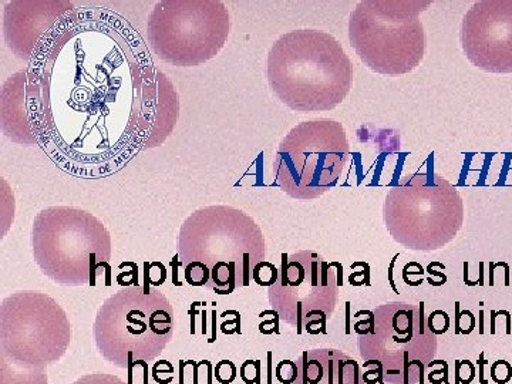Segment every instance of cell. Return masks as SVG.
I'll list each match as a JSON object with an SVG mask.
<instances>
[{
  "label": "cell",
  "instance_id": "20",
  "mask_svg": "<svg viewBox=\"0 0 512 384\" xmlns=\"http://www.w3.org/2000/svg\"><path fill=\"white\" fill-rule=\"evenodd\" d=\"M215 379L221 384H231L237 379V366L231 360H221L215 366Z\"/></svg>",
  "mask_w": 512,
  "mask_h": 384
},
{
  "label": "cell",
  "instance_id": "18",
  "mask_svg": "<svg viewBox=\"0 0 512 384\" xmlns=\"http://www.w3.org/2000/svg\"><path fill=\"white\" fill-rule=\"evenodd\" d=\"M279 278V269L276 268L275 265H272L271 262H261V264L256 265L254 269V274H252V279L256 284L261 286H269L271 288L272 285L276 284Z\"/></svg>",
  "mask_w": 512,
  "mask_h": 384
},
{
  "label": "cell",
  "instance_id": "24",
  "mask_svg": "<svg viewBox=\"0 0 512 384\" xmlns=\"http://www.w3.org/2000/svg\"><path fill=\"white\" fill-rule=\"evenodd\" d=\"M476 377V369L468 360H457L456 362V384H470Z\"/></svg>",
  "mask_w": 512,
  "mask_h": 384
},
{
  "label": "cell",
  "instance_id": "5",
  "mask_svg": "<svg viewBox=\"0 0 512 384\" xmlns=\"http://www.w3.org/2000/svg\"><path fill=\"white\" fill-rule=\"evenodd\" d=\"M383 218L387 231L403 247L436 251L463 227V198L443 175L410 174L387 192Z\"/></svg>",
  "mask_w": 512,
  "mask_h": 384
},
{
  "label": "cell",
  "instance_id": "23",
  "mask_svg": "<svg viewBox=\"0 0 512 384\" xmlns=\"http://www.w3.org/2000/svg\"><path fill=\"white\" fill-rule=\"evenodd\" d=\"M73 384H127L114 375H107V373H92L77 379Z\"/></svg>",
  "mask_w": 512,
  "mask_h": 384
},
{
  "label": "cell",
  "instance_id": "13",
  "mask_svg": "<svg viewBox=\"0 0 512 384\" xmlns=\"http://www.w3.org/2000/svg\"><path fill=\"white\" fill-rule=\"evenodd\" d=\"M74 6L72 2L63 0H47V2H10L5 8V39L9 49L19 59L32 60L43 53L46 45L56 40L50 35L59 37L56 32L72 22Z\"/></svg>",
  "mask_w": 512,
  "mask_h": 384
},
{
  "label": "cell",
  "instance_id": "12",
  "mask_svg": "<svg viewBox=\"0 0 512 384\" xmlns=\"http://www.w3.org/2000/svg\"><path fill=\"white\" fill-rule=\"evenodd\" d=\"M464 55L487 73H512V0L474 3L461 23Z\"/></svg>",
  "mask_w": 512,
  "mask_h": 384
},
{
  "label": "cell",
  "instance_id": "16",
  "mask_svg": "<svg viewBox=\"0 0 512 384\" xmlns=\"http://www.w3.org/2000/svg\"><path fill=\"white\" fill-rule=\"evenodd\" d=\"M292 384H363L356 360L335 349L306 350L299 357Z\"/></svg>",
  "mask_w": 512,
  "mask_h": 384
},
{
  "label": "cell",
  "instance_id": "25",
  "mask_svg": "<svg viewBox=\"0 0 512 384\" xmlns=\"http://www.w3.org/2000/svg\"><path fill=\"white\" fill-rule=\"evenodd\" d=\"M363 383L366 384H383L382 380V372H380L377 367L373 370H369V372L363 373L362 375Z\"/></svg>",
  "mask_w": 512,
  "mask_h": 384
},
{
  "label": "cell",
  "instance_id": "1",
  "mask_svg": "<svg viewBox=\"0 0 512 384\" xmlns=\"http://www.w3.org/2000/svg\"><path fill=\"white\" fill-rule=\"evenodd\" d=\"M265 254L259 225L247 212L227 205L192 212L178 234V265L184 268L185 281L218 295L249 286Z\"/></svg>",
  "mask_w": 512,
  "mask_h": 384
},
{
  "label": "cell",
  "instance_id": "4",
  "mask_svg": "<svg viewBox=\"0 0 512 384\" xmlns=\"http://www.w3.org/2000/svg\"><path fill=\"white\" fill-rule=\"evenodd\" d=\"M33 258L55 284L96 285L101 269L110 271L111 237L92 212L74 207L40 211L32 227Z\"/></svg>",
  "mask_w": 512,
  "mask_h": 384
},
{
  "label": "cell",
  "instance_id": "9",
  "mask_svg": "<svg viewBox=\"0 0 512 384\" xmlns=\"http://www.w3.org/2000/svg\"><path fill=\"white\" fill-rule=\"evenodd\" d=\"M227 6L218 0H163L147 23V37L158 59L177 67L210 62L227 43Z\"/></svg>",
  "mask_w": 512,
  "mask_h": 384
},
{
  "label": "cell",
  "instance_id": "14",
  "mask_svg": "<svg viewBox=\"0 0 512 384\" xmlns=\"http://www.w3.org/2000/svg\"><path fill=\"white\" fill-rule=\"evenodd\" d=\"M32 69L10 76L2 89V130L13 143H40L42 136V77Z\"/></svg>",
  "mask_w": 512,
  "mask_h": 384
},
{
  "label": "cell",
  "instance_id": "21",
  "mask_svg": "<svg viewBox=\"0 0 512 384\" xmlns=\"http://www.w3.org/2000/svg\"><path fill=\"white\" fill-rule=\"evenodd\" d=\"M427 326L434 335H443L450 328V318L444 311H434L427 319Z\"/></svg>",
  "mask_w": 512,
  "mask_h": 384
},
{
  "label": "cell",
  "instance_id": "22",
  "mask_svg": "<svg viewBox=\"0 0 512 384\" xmlns=\"http://www.w3.org/2000/svg\"><path fill=\"white\" fill-rule=\"evenodd\" d=\"M491 379L497 384H507L512 379V366L505 360H498L491 366Z\"/></svg>",
  "mask_w": 512,
  "mask_h": 384
},
{
  "label": "cell",
  "instance_id": "2",
  "mask_svg": "<svg viewBox=\"0 0 512 384\" xmlns=\"http://www.w3.org/2000/svg\"><path fill=\"white\" fill-rule=\"evenodd\" d=\"M269 87L293 111L336 109L348 97L353 66L342 45L322 30H293L279 37L266 63Z\"/></svg>",
  "mask_w": 512,
  "mask_h": 384
},
{
  "label": "cell",
  "instance_id": "11",
  "mask_svg": "<svg viewBox=\"0 0 512 384\" xmlns=\"http://www.w3.org/2000/svg\"><path fill=\"white\" fill-rule=\"evenodd\" d=\"M333 266L312 251L282 255L278 281L269 288V302L279 318L295 326L298 335L312 320H326L335 311L340 285Z\"/></svg>",
  "mask_w": 512,
  "mask_h": 384
},
{
  "label": "cell",
  "instance_id": "3",
  "mask_svg": "<svg viewBox=\"0 0 512 384\" xmlns=\"http://www.w3.org/2000/svg\"><path fill=\"white\" fill-rule=\"evenodd\" d=\"M97 350L107 362L133 370L157 359L174 335V308L158 289L127 286L111 295L93 326Z\"/></svg>",
  "mask_w": 512,
  "mask_h": 384
},
{
  "label": "cell",
  "instance_id": "7",
  "mask_svg": "<svg viewBox=\"0 0 512 384\" xmlns=\"http://www.w3.org/2000/svg\"><path fill=\"white\" fill-rule=\"evenodd\" d=\"M72 329L67 313L47 293L22 291L0 306L2 359L29 372H45L69 349Z\"/></svg>",
  "mask_w": 512,
  "mask_h": 384
},
{
  "label": "cell",
  "instance_id": "19",
  "mask_svg": "<svg viewBox=\"0 0 512 384\" xmlns=\"http://www.w3.org/2000/svg\"><path fill=\"white\" fill-rule=\"evenodd\" d=\"M298 365L292 360H282L278 366H276L275 376L279 383L292 384L298 379Z\"/></svg>",
  "mask_w": 512,
  "mask_h": 384
},
{
  "label": "cell",
  "instance_id": "27",
  "mask_svg": "<svg viewBox=\"0 0 512 384\" xmlns=\"http://www.w3.org/2000/svg\"><path fill=\"white\" fill-rule=\"evenodd\" d=\"M441 376L444 379V384H448V365L444 360H441V370H431L429 380L431 384L436 383V377Z\"/></svg>",
  "mask_w": 512,
  "mask_h": 384
},
{
  "label": "cell",
  "instance_id": "6",
  "mask_svg": "<svg viewBox=\"0 0 512 384\" xmlns=\"http://www.w3.org/2000/svg\"><path fill=\"white\" fill-rule=\"evenodd\" d=\"M431 5L430 0H363L350 13V45L372 72H413L426 53L420 13Z\"/></svg>",
  "mask_w": 512,
  "mask_h": 384
},
{
  "label": "cell",
  "instance_id": "8",
  "mask_svg": "<svg viewBox=\"0 0 512 384\" xmlns=\"http://www.w3.org/2000/svg\"><path fill=\"white\" fill-rule=\"evenodd\" d=\"M349 157L342 123L303 121L279 144L274 164L276 183L295 200H315L335 187Z\"/></svg>",
  "mask_w": 512,
  "mask_h": 384
},
{
  "label": "cell",
  "instance_id": "10",
  "mask_svg": "<svg viewBox=\"0 0 512 384\" xmlns=\"http://www.w3.org/2000/svg\"><path fill=\"white\" fill-rule=\"evenodd\" d=\"M375 328L360 336V355L365 367L382 372L383 384H423L424 369L436 353V335L424 318V303L393 302L375 312Z\"/></svg>",
  "mask_w": 512,
  "mask_h": 384
},
{
  "label": "cell",
  "instance_id": "15",
  "mask_svg": "<svg viewBox=\"0 0 512 384\" xmlns=\"http://www.w3.org/2000/svg\"><path fill=\"white\" fill-rule=\"evenodd\" d=\"M180 114V101L173 83L156 67L144 70L141 89L138 143L141 150L161 146L173 134Z\"/></svg>",
  "mask_w": 512,
  "mask_h": 384
},
{
  "label": "cell",
  "instance_id": "17",
  "mask_svg": "<svg viewBox=\"0 0 512 384\" xmlns=\"http://www.w3.org/2000/svg\"><path fill=\"white\" fill-rule=\"evenodd\" d=\"M2 384H47L45 372H29L10 365L2 359Z\"/></svg>",
  "mask_w": 512,
  "mask_h": 384
},
{
  "label": "cell",
  "instance_id": "26",
  "mask_svg": "<svg viewBox=\"0 0 512 384\" xmlns=\"http://www.w3.org/2000/svg\"><path fill=\"white\" fill-rule=\"evenodd\" d=\"M171 375L173 376L174 373V367L170 365V363L167 362V360H160V362H157L156 365L153 367V376L158 375Z\"/></svg>",
  "mask_w": 512,
  "mask_h": 384
}]
</instances>
